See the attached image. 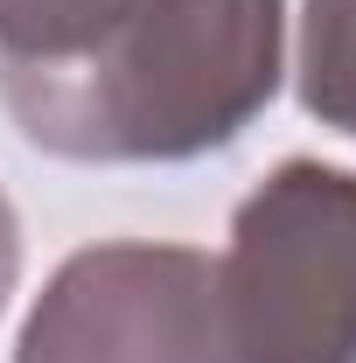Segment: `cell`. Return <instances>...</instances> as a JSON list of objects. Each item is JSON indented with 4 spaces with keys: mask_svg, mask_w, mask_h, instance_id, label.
<instances>
[{
    "mask_svg": "<svg viewBox=\"0 0 356 363\" xmlns=\"http://www.w3.org/2000/svg\"><path fill=\"white\" fill-rule=\"evenodd\" d=\"M140 0H0V63H63L112 35Z\"/></svg>",
    "mask_w": 356,
    "mask_h": 363,
    "instance_id": "obj_5",
    "label": "cell"
},
{
    "mask_svg": "<svg viewBox=\"0 0 356 363\" xmlns=\"http://www.w3.org/2000/svg\"><path fill=\"white\" fill-rule=\"evenodd\" d=\"M294 91H301L308 119L356 140V0H308L301 7Z\"/></svg>",
    "mask_w": 356,
    "mask_h": 363,
    "instance_id": "obj_4",
    "label": "cell"
},
{
    "mask_svg": "<svg viewBox=\"0 0 356 363\" xmlns=\"http://www.w3.org/2000/svg\"><path fill=\"white\" fill-rule=\"evenodd\" d=\"M14 363H238L217 259L154 238L70 252L21 321Z\"/></svg>",
    "mask_w": 356,
    "mask_h": 363,
    "instance_id": "obj_3",
    "label": "cell"
},
{
    "mask_svg": "<svg viewBox=\"0 0 356 363\" xmlns=\"http://www.w3.org/2000/svg\"><path fill=\"white\" fill-rule=\"evenodd\" d=\"M279 77L287 0H140L63 63H0V105L56 161L147 168L230 147Z\"/></svg>",
    "mask_w": 356,
    "mask_h": 363,
    "instance_id": "obj_1",
    "label": "cell"
},
{
    "mask_svg": "<svg viewBox=\"0 0 356 363\" xmlns=\"http://www.w3.org/2000/svg\"><path fill=\"white\" fill-rule=\"evenodd\" d=\"M238 363H356V175L279 161L238 210L217 259Z\"/></svg>",
    "mask_w": 356,
    "mask_h": 363,
    "instance_id": "obj_2",
    "label": "cell"
},
{
    "mask_svg": "<svg viewBox=\"0 0 356 363\" xmlns=\"http://www.w3.org/2000/svg\"><path fill=\"white\" fill-rule=\"evenodd\" d=\"M14 286H21V217H14V203L0 189V315H7Z\"/></svg>",
    "mask_w": 356,
    "mask_h": 363,
    "instance_id": "obj_6",
    "label": "cell"
}]
</instances>
